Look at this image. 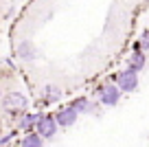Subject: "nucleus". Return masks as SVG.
Returning <instances> with one entry per match:
<instances>
[{
	"instance_id": "20e7f679",
	"label": "nucleus",
	"mask_w": 149,
	"mask_h": 147,
	"mask_svg": "<svg viewBox=\"0 0 149 147\" xmlns=\"http://www.w3.org/2000/svg\"><path fill=\"white\" fill-rule=\"evenodd\" d=\"M118 99H121L118 86H103L101 88V103L103 106H116Z\"/></svg>"
},
{
	"instance_id": "7ed1b4c3",
	"label": "nucleus",
	"mask_w": 149,
	"mask_h": 147,
	"mask_svg": "<svg viewBox=\"0 0 149 147\" xmlns=\"http://www.w3.org/2000/svg\"><path fill=\"white\" fill-rule=\"evenodd\" d=\"M26 106H29V101H26V97H24L22 92H9V94L5 97V108L9 112H22Z\"/></svg>"
},
{
	"instance_id": "f03ea898",
	"label": "nucleus",
	"mask_w": 149,
	"mask_h": 147,
	"mask_svg": "<svg viewBox=\"0 0 149 147\" xmlns=\"http://www.w3.org/2000/svg\"><path fill=\"white\" fill-rule=\"evenodd\" d=\"M116 83H118V90H125V92H134L138 88V73L132 68L121 70L116 75Z\"/></svg>"
},
{
	"instance_id": "ddd939ff",
	"label": "nucleus",
	"mask_w": 149,
	"mask_h": 147,
	"mask_svg": "<svg viewBox=\"0 0 149 147\" xmlns=\"http://www.w3.org/2000/svg\"><path fill=\"white\" fill-rule=\"evenodd\" d=\"M0 94H2V90H0Z\"/></svg>"
},
{
	"instance_id": "9b49d317",
	"label": "nucleus",
	"mask_w": 149,
	"mask_h": 147,
	"mask_svg": "<svg viewBox=\"0 0 149 147\" xmlns=\"http://www.w3.org/2000/svg\"><path fill=\"white\" fill-rule=\"evenodd\" d=\"M37 116H40V114H26V116L22 119V123H20V127H24V130H31L33 125L37 123Z\"/></svg>"
},
{
	"instance_id": "0eeeda50",
	"label": "nucleus",
	"mask_w": 149,
	"mask_h": 147,
	"mask_svg": "<svg viewBox=\"0 0 149 147\" xmlns=\"http://www.w3.org/2000/svg\"><path fill=\"white\" fill-rule=\"evenodd\" d=\"M18 55L22 57V60H35V46L31 44V42H22V44L18 46Z\"/></svg>"
},
{
	"instance_id": "9d476101",
	"label": "nucleus",
	"mask_w": 149,
	"mask_h": 147,
	"mask_svg": "<svg viewBox=\"0 0 149 147\" xmlns=\"http://www.w3.org/2000/svg\"><path fill=\"white\" fill-rule=\"evenodd\" d=\"M70 108H74L77 112H88L90 110V101L86 99V97H79V99H74V101H72Z\"/></svg>"
},
{
	"instance_id": "423d86ee",
	"label": "nucleus",
	"mask_w": 149,
	"mask_h": 147,
	"mask_svg": "<svg viewBox=\"0 0 149 147\" xmlns=\"http://www.w3.org/2000/svg\"><path fill=\"white\" fill-rule=\"evenodd\" d=\"M145 62H147V60H145V53L140 51L138 46H136V51L132 53V57H130V68L138 73V70H143V68H145Z\"/></svg>"
},
{
	"instance_id": "6e6552de",
	"label": "nucleus",
	"mask_w": 149,
	"mask_h": 147,
	"mask_svg": "<svg viewBox=\"0 0 149 147\" xmlns=\"http://www.w3.org/2000/svg\"><path fill=\"white\" fill-rule=\"evenodd\" d=\"M44 141L40 134H26V136L22 138V147H42Z\"/></svg>"
},
{
	"instance_id": "1a4fd4ad",
	"label": "nucleus",
	"mask_w": 149,
	"mask_h": 147,
	"mask_svg": "<svg viewBox=\"0 0 149 147\" xmlns=\"http://www.w3.org/2000/svg\"><path fill=\"white\" fill-rule=\"evenodd\" d=\"M59 97H61L59 88H55V86H46V90H44V99H46V103H48V101H57Z\"/></svg>"
},
{
	"instance_id": "f8f14e48",
	"label": "nucleus",
	"mask_w": 149,
	"mask_h": 147,
	"mask_svg": "<svg viewBox=\"0 0 149 147\" xmlns=\"http://www.w3.org/2000/svg\"><path fill=\"white\" fill-rule=\"evenodd\" d=\"M138 48L140 51H149V31L143 33V37H140V42H138Z\"/></svg>"
},
{
	"instance_id": "f257e3e1",
	"label": "nucleus",
	"mask_w": 149,
	"mask_h": 147,
	"mask_svg": "<svg viewBox=\"0 0 149 147\" xmlns=\"http://www.w3.org/2000/svg\"><path fill=\"white\" fill-rule=\"evenodd\" d=\"M35 127H37V134L42 138H53L55 132H57V121H55L53 114H40Z\"/></svg>"
},
{
	"instance_id": "39448f33",
	"label": "nucleus",
	"mask_w": 149,
	"mask_h": 147,
	"mask_svg": "<svg viewBox=\"0 0 149 147\" xmlns=\"http://www.w3.org/2000/svg\"><path fill=\"white\" fill-rule=\"evenodd\" d=\"M77 116H79V112L74 110V108H61L59 112H57V116H55V121H57V125H64V127H70V125L77 121Z\"/></svg>"
}]
</instances>
